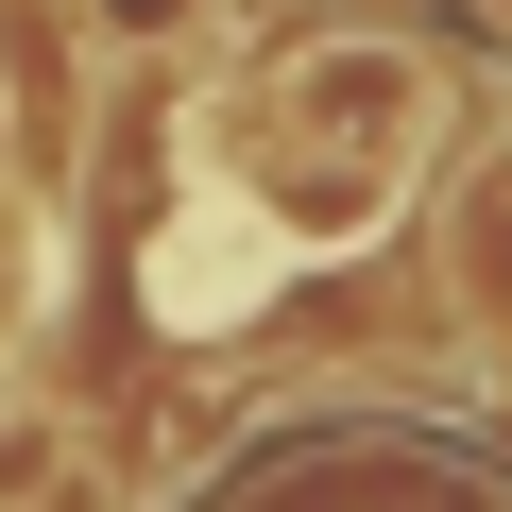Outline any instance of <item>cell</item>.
I'll use <instances>...</instances> for the list:
<instances>
[{
  "mask_svg": "<svg viewBox=\"0 0 512 512\" xmlns=\"http://www.w3.org/2000/svg\"><path fill=\"white\" fill-rule=\"evenodd\" d=\"M35 325V222H18V188H0V342Z\"/></svg>",
  "mask_w": 512,
  "mask_h": 512,
  "instance_id": "cell-2",
  "label": "cell"
},
{
  "mask_svg": "<svg viewBox=\"0 0 512 512\" xmlns=\"http://www.w3.org/2000/svg\"><path fill=\"white\" fill-rule=\"evenodd\" d=\"M444 256H461V308H478V325L512 342V154H495V171L461 188V239H444Z\"/></svg>",
  "mask_w": 512,
  "mask_h": 512,
  "instance_id": "cell-1",
  "label": "cell"
}]
</instances>
